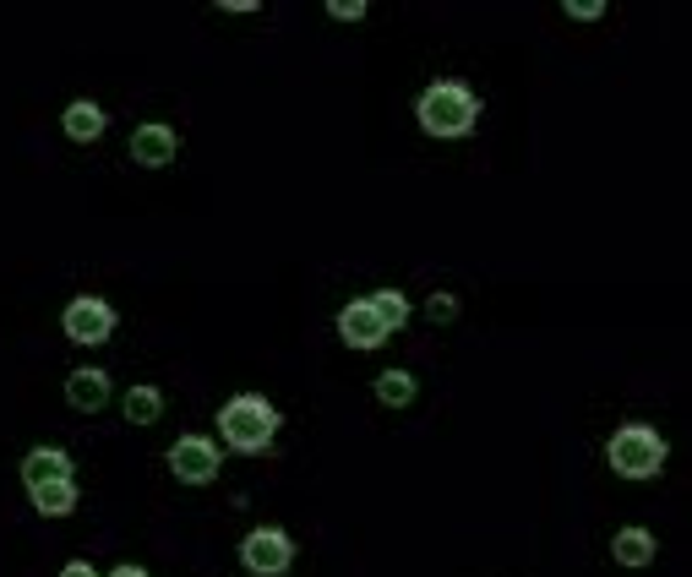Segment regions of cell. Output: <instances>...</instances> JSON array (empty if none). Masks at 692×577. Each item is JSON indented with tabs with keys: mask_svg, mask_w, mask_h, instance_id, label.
<instances>
[{
	"mask_svg": "<svg viewBox=\"0 0 692 577\" xmlns=\"http://www.w3.org/2000/svg\"><path fill=\"white\" fill-rule=\"evenodd\" d=\"M415 121H420L426 137H437V142H458V137H469V131L480 126V93H475L469 83L437 77V83L420 88V99H415Z\"/></svg>",
	"mask_w": 692,
	"mask_h": 577,
	"instance_id": "obj_1",
	"label": "cell"
},
{
	"mask_svg": "<svg viewBox=\"0 0 692 577\" xmlns=\"http://www.w3.org/2000/svg\"><path fill=\"white\" fill-rule=\"evenodd\" d=\"M278 430H284V409L267 403L262 392H235V398H224V409H218V436H224V447L240 452V457H262V452L278 441Z\"/></svg>",
	"mask_w": 692,
	"mask_h": 577,
	"instance_id": "obj_2",
	"label": "cell"
},
{
	"mask_svg": "<svg viewBox=\"0 0 692 577\" xmlns=\"http://www.w3.org/2000/svg\"><path fill=\"white\" fill-rule=\"evenodd\" d=\"M605 463H611L621 479H654V474H665V463H670V441H665L654 425H616L611 441H605Z\"/></svg>",
	"mask_w": 692,
	"mask_h": 577,
	"instance_id": "obj_3",
	"label": "cell"
},
{
	"mask_svg": "<svg viewBox=\"0 0 692 577\" xmlns=\"http://www.w3.org/2000/svg\"><path fill=\"white\" fill-rule=\"evenodd\" d=\"M240 566H246L251 577H284V572L294 566V539H289V528H278V523L251 528V534L240 539Z\"/></svg>",
	"mask_w": 692,
	"mask_h": 577,
	"instance_id": "obj_4",
	"label": "cell"
},
{
	"mask_svg": "<svg viewBox=\"0 0 692 577\" xmlns=\"http://www.w3.org/2000/svg\"><path fill=\"white\" fill-rule=\"evenodd\" d=\"M61 327H66V338H72V343L99 349V343H110V338H115V305H110V300H99V294H77V300L61 311Z\"/></svg>",
	"mask_w": 692,
	"mask_h": 577,
	"instance_id": "obj_5",
	"label": "cell"
},
{
	"mask_svg": "<svg viewBox=\"0 0 692 577\" xmlns=\"http://www.w3.org/2000/svg\"><path fill=\"white\" fill-rule=\"evenodd\" d=\"M218 468H224V447H218L213 436H180V441L169 447V474H175L180 485H213Z\"/></svg>",
	"mask_w": 692,
	"mask_h": 577,
	"instance_id": "obj_6",
	"label": "cell"
},
{
	"mask_svg": "<svg viewBox=\"0 0 692 577\" xmlns=\"http://www.w3.org/2000/svg\"><path fill=\"white\" fill-rule=\"evenodd\" d=\"M338 338L350 343V349H361V354H372V349H382L393 333L377 322V311H372V300H350L338 311Z\"/></svg>",
	"mask_w": 692,
	"mask_h": 577,
	"instance_id": "obj_7",
	"label": "cell"
},
{
	"mask_svg": "<svg viewBox=\"0 0 692 577\" xmlns=\"http://www.w3.org/2000/svg\"><path fill=\"white\" fill-rule=\"evenodd\" d=\"M175 159H180V137H175V126L148 121V126L131 131V164H142V170H169Z\"/></svg>",
	"mask_w": 692,
	"mask_h": 577,
	"instance_id": "obj_8",
	"label": "cell"
},
{
	"mask_svg": "<svg viewBox=\"0 0 692 577\" xmlns=\"http://www.w3.org/2000/svg\"><path fill=\"white\" fill-rule=\"evenodd\" d=\"M61 131H66L77 148H93V142L110 131V110H104L99 99H72L66 115H61Z\"/></svg>",
	"mask_w": 692,
	"mask_h": 577,
	"instance_id": "obj_9",
	"label": "cell"
},
{
	"mask_svg": "<svg viewBox=\"0 0 692 577\" xmlns=\"http://www.w3.org/2000/svg\"><path fill=\"white\" fill-rule=\"evenodd\" d=\"M55 479H72V452L66 447H28L23 452V485H28V496L45 490V485H55Z\"/></svg>",
	"mask_w": 692,
	"mask_h": 577,
	"instance_id": "obj_10",
	"label": "cell"
},
{
	"mask_svg": "<svg viewBox=\"0 0 692 577\" xmlns=\"http://www.w3.org/2000/svg\"><path fill=\"white\" fill-rule=\"evenodd\" d=\"M66 403H72L77 414H99V409L110 403V371H99V365L72 371V376H66Z\"/></svg>",
	"mask_w": 692,
	"mask_h": 577,
	"instance_id": "obj_11",
	"label": "cell"
},
{
	"mask_svg": "<svg viewBox=\"0 0 692 577\" xmlns=\"http://www.w3.org/2000/svg\"><path fill=\"white\" fill-rule=\"evenodd\" d=\"M654 555H659V539H654L643 523L616 528V539H611V561H616V566H632V572H638V566H649Z\"/></svg>",
	"mask_w": 692,
	"mask_h": 577,
	"instance_id": "obj_12",
	"label": "cell"
},
{
	"mask_svg": "<svg viewBox=\"0 0 692 577\" xmlns=\"http://www.w3.org/2000/svg\"><path fill=\"white\" fill-rule=\"evenodd\" d=\"M372 392H377V403H382V409H410V403H415V392H420V381H415L410 371H399V365H393V371H382V376H377V387H372Z\"/></svg>",
	"mask_w": 692,
	"mask_h": 577,
	"instance_id": "obj_13",
	"label": "cell"
},
{
	"mask_svg": "<svg viewBox=\"0 0 692 577\" xmlns=\"http://www.w3.org/2000/svg\"><path fill=\"white\" fill-rule=\"evenodd\" d=\"M77 479H55V485H45V490H34V512L39 517H72L77 512Z\"/></svg>",
	"mask_w": 692,
	"mask_h": 577,
	"instance_id": "obj_14",
	"label": "cell"
},
{
	"mask_svg": "<svg viewBox=\"0 0 692 577\" xmlns=\"http://www.w3.org/2000/svg\"><path fill=\"white\" fill-rule=\"evenodd\" d=\"M372 300V311H377V322L388 327V333H399V327H410V294L404 289H377V294H366Z\"/></svg>",
	"mask_w": 692,
	"mask_h": 577,
	"instance_id": "obj_15",
	"label": "cell"
},
{
	"mask_svg": "<svg viewBox=\"0 0 692 577\" xmlns=\"http://www.w3.org/2000/svg\"><path fill=\"white\" fill-rule=\"evenodd\" d=\"M121 409H126V419H131V425H153V419L164 414V392L142 381V387H131V392H126V403H121Z\"/></svg>",
	"mask_w": 692,
	"mask_h": 577,
	"instance_id": "obj_16",
	"label": "cell"
},
{
	"mask_svg": "<svg viewBox=\"0 0 692 577\" xmlns=\"http://www.w3.org/2000/svg\"><path fill=\"white\" fill-rule=\"evenodd\" d=\"M426 316H431L437 327H448V322H458V294H448V289H437V294L426 300Z\"/></svg>",
	"mask_w": 692,
	"mask_h": 577,
	"instance_id": "obj_17",
	"label": "cell"
},
{
	"mask_svg": "<svg viewBox=\"0 0 692 577\" xmlns=\"http://www.w3.org/2000/svg\"><path fill=\"white\" fill-rule=\"evenodd\" d=\"M562 17H573V23H600V17H605V0H562Z\"/></svg>",
	"mask_w": 692,
	"mask_h": 577,
	"instance_id": "obj_18",
	"label": "cell"
},
{
	"mask_svg": "<svg viewBox=\"0 0 692 577\" xmlns=\"http://www.w3.org/2000/svg\"><path fill=\"white\" fill-rule=\"evenodd\" d=\"M366 12H372L366 0H327V17L332 23H366Z\"/></svg>",
	"mask_w": 692,
	"mask_h": 577,
	"instance_id": "obj_19",
	"label": "cell"
},
{
	"mask_svg": "<svg viewBox=\"0 0 692 577\" xmlns=\"http://www.w3.org/2000/svg\"><path fill=\"white\" fill-rule=\"evenodd\" d=\"M218 12H229V17H251V12H262V0H218Z\"/></svg>",
	"mask_w": 692,
	"mask_h": 577,
	"instance_id": "obj_20",
	"label": "cell"
},
{
	"mask_svg": "<svg viewBox=\"0 0 692 577\" xmlns=\"http://www.w3.org/2000/svg\"><path fill=\"white\" fill-rule=\"evenodd\" d=\"M61 577H99V572H93V561H66Z\"/></svg>",
	"mask_w": 692,
	"mask_h": 577,
	"instance_id": "obj_21",
	"label": "cell"
},
{
	"mask_svg": "<svg viewBox=\"0 0 692 577\" xmlns=\"http://www.w3.org/2000/svg\"><path fill=\"white\" fill-rule=\"evenodd\" d=\"M104 577H153V572H148V566H137V561H121V566H115V572H104Z\"/></svg>",
	"mask_w": 692,
	"mask_h": 577,
	"instance_id": "obj_22",
	"label": "cell"
}]
</instances>
